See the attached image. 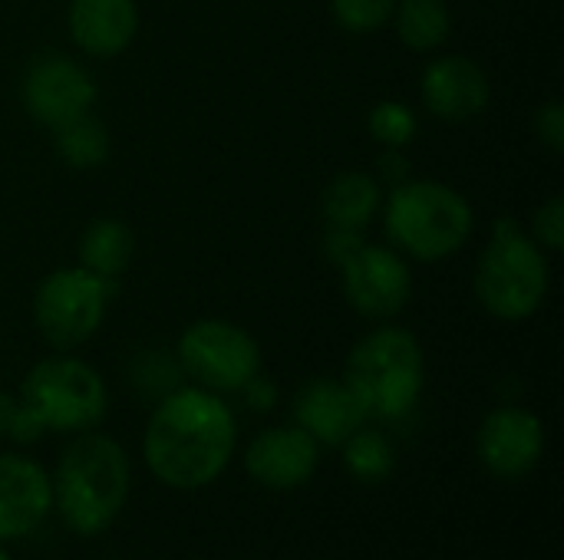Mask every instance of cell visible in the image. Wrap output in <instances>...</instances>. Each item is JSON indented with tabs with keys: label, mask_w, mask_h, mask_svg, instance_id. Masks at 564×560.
<instances>
[{
	"label": "cell",
	"mask_w": 564,
	"mask_h": 560,
	"mask_svg": "<svg viewBox=\"0 0 564 560\" xmlns=\"http://www.w3.org/2000/svg\"><path fill=\"white\" fill-rule=\"evenodd\" d=\"M116 281H102L86 267L53 271L33 297V320L43 340L56 350H73L86 343L106 314Z\"/></svg>",
	"instance_id": "52a82bcc"
},
{
	"label": "cell",
	"mask_w": 564,
	"mask_h": 560,
	"mask_svg": "<svg viewBox=\"0 0 564 560\" xmlns=\"http://www.w3.org/2000/svg\"><path fill=\"white\" fill-rule=\"evenodd\" d=\"M294 422L317 446H344L364 422V409L337 380H311L294 396Z\"/></svg>",
	"instance_id": "9a60e30c"
},
{
	"label": "cell",
	"mask_w": 564,
	"mask_h": 560,
	"mask_svg": "<svg viewBox=\"0 0 564 560\" xmlns=\"http://www.w3.org/2000/svg\"><path fill=\"white\" fill-rule=\"evenodd\" d=\"M135 254V238L119 218H96L79 238V267L102 281H116Z\"/></svg>",
	"instance_id": "ac0fdd59"
},
{
	"label": "cell",
	"mask_w": 564,
	"mask_h": 560,
	"mask_svg": "<svg viewBox=\"0 0 564 560\" xmlns=\"http://www.w3.org/2000/svg\"><path fill=\"white\" fill-rule=\"evenodd\" d=\"M66 20L73 43L99 59L119 56L139 30L135 0H73Z\"/></svg>",
	"instance_id": "2e32d148"
},
{
	"label": "cell",
	"mask_w": 564,
	"mask_h": 560,
	"mask_svg": "<svg viewBox=\"0 0 564 560\" xmlns=\"http://www.w3.org/2000/svg\"><path fill=\"white\" fill-rule=\"evenodd\" d=\"M340 449H344L347 472L354 479H360V482H383V479H390V472L397 465L393 446L377 429H364L360 426Z\"/></svg>",
	"instance_id": "44dd1931"
},
{
	"label": "cell",
	"mask_w": 564,
	"mask_h": 560,
	"mask_svg": "<svg viewBox=\"0 0 564 560\" xmlns=\"http://www.w3.org/2000/svg\"><path fill=\"white\" fill-rule=\"evenodd\" d=\"M0 560H10V554L3 551V545H0Z\"/></svg>",
	"instance_id": "f1b7e54d"
},
{
	"label": "cell",
	"mask_w": 564,
	"mask_h": 560,
	"mask_svg": "<svg viewBox=\"0 0 564 560\" xmlns=\"http://www.w3.org/2000/svg\"><path fill=\"white\" fill-rule=\"evenodd\" d=\"M245 393H248V403L258 406V409H268L274 403V386L264 383V380H258V376L245 386Z\"/></svg>",
	"instance_id": "4316f807"
},
{
	"label": "cell",
	"mask_w": 564,
	"mask_h": 560,
	"mask_svg": "<svg viewBox=\"0 0 564 560\" xmlns=\"http://www.w3.org/2000/svg\"><path fill=\"white\" fill-rule=\"evenodd\" d=\"M13 409H17V403H13L7 393H0V439H3V436H7V429H10Z\"/></svg>",
	"instance_id": "83f0119b"
},
{
	"label": "cell",
	"mask_w": 564,
	"mask_h": 560,
	"mask_svg": "<svg viewBox=\"0 0 564 560\" xmlns=\"http://www.w3.org/2000/svg\"><path fill=\"white\" fill-rule=\"evenodd\" d=\"M344 297L367 320H390L403 314L413 297V274L400 251L383 244H357L340 261Z\"/></svg>",
	"instance_id": "9c48e42d"
},
{
	"label": "cell",
	"mask_w": 564,
	"mask_h": 560,
	"mask_svg": "<svg viewBox=\"0 0 564 560\" xmlns=\"http://www.w3.org/2000/svg\"><path fill=\"white\" fill-rule=\"evenodd\" d=\"M321 462V446L301 426L264 429L245 452L248 475L274 492H291L311 482Z\"/></svg>",
	"instance_id": "7c38bea8"
},
{
	"label": "cell",
	"mask_w": 564,
	"mask_h": 560,
	"mask_svg": "<svg viewBox=\"0 0 564 560\" xmlns=\"http://www.w3.org/2000/svg\"><path fill=\"white\" fill-rule=\"evenodd\" d=\"M420 89H423V106L446 122L476 119L489 106V96H492L486 69L476 59L459 56V53L433 59L423 69Z\"/></svg>",
	"instance_id": "4fadbf2b"
},
{
	"label": "cell",
	"mask_w": 564,
	"mask_h": 560,
	"mask_svg": "<svg viewBox=\"0 0 564 560\" xmlns=\"http://www.w3.org/2000/svg\"><path fill=\"white\" fill-rule=\"evenodd\" d=\"M53 485V505L76 535H102L122 512L129 495V455L102 436L86 432L59 455Z\"/></svg>",
	"instance_id": "7a4b0ae2"
},
{
	"label": "cell",
	"mask_w": 564,
	"mask_h": 560,
	"mask_svg": "<svg viewBox=\"0 0 564 560\" xmlns=\"http://www.w3.org/2000/svg\"><path fill=\"white\" fill-rule=\"evenodd\" d=\"M423 347L403 327L367 333L344 363V386L367 419H400L423 393Z\"/></svg>",
	"instance_id": "3957f363"
},
{
	"label": "cell",
	"mask_w": 564,
	"mask_h": 560,
	"mask_svg": "<svg viewBox=\"0 0 564 560\" xmlns=\"http://www.w3.org/2000/svg\"><path fill=\"white\" fill-rule=\"evenodd\" d=\"M549 294L545 248L535 244L512 218H499L492 241L476 267V297L496 320H529Z\"/></svg>",
	"instance_id": "5b68a950"
},
{
	"label": "cell",
	"mask_w": 564,
	"mask_h": 560,
	"mask_svg": "<svg viewBox=\"0 0 564 560\" xmlns=\"http://www.w3.org/2000/svg\"><path fill=\"white\" fill-rule=\"evenodd\" d=\"M330 10L337 17V23L350 33H373L380 30L393 10L397 0H330Z\"/></svg>",
	"instance_id": "603a6c76"
},
{
	"label": "cell",
	"mask_w": 564,
	"mask_h": 560,
	"mask_svg": "<svg viewBox=\"0 0 564 560\" xmlns=\"http://www.w3.org/2000/svg\"><path fill=\"white\" fill-rule=\"evenodd\" d=\"M178 366L208 393H241L261 373V350L228 320H198L178 340Z\"/></svg>",
	"instance_id": "ba28073f"
},
{
	"label": "cell",
	"mask_w": 564,
	"mask_h": 560,
	"mask_svg": "<svg viewBox=\"0 0 564 560\" xmlns=\"http://www.w3.org/2000/svg\"><path fill=\"white\" fill-rule=\"evenodd\" d=\"M532 238L539 248H549V251H562L564 244V198L555 195L549 198L535 218H532Z\"/></svg>",
	"instance_id": "cb8c5ba5"
},
{
	"label": "cell",
	"mask_w": 564,
	"mask_h": 560,
	"mask_svg": "<svg viewBox=\"0 0 564 560\" xmlns=\"http://www.w3.org/2000/svg\"><path fill=\"white\" fill-rule=\"evenodd\" d=\"M535 132L539 139L552 149V152H562L564 149V106L562 99H549L539 116H535Z\"/></svg>",
	"instance_id": "d4e9b609"
},
{
	"label": "cell",
	"mask_w": 564,
	"mask_h": 560,
	"mask_svg": "<svg viewBox=\"0 0 564 560\" xmlns=\"http://www.w3.org/2000/svg\"><path fill=\"white\" fill-rule=\"evenodd\" d=\"M96 102V83L93 76L63 53H43L30 63L23 76V106L26 112L56 129L66 119L89 112Z\"/></svg>",
	"instance_id": "30bf717a"
},
{
	"label": "cell",
	"mask_w": 564,
	"mask_h": 560,
	"mask_svg": "<svg viewBox=\"0 0 564 560\" xmlns=\"http://www.w3.org/2000/svg\"><path fill=\"white\" fill-rule=\"evenodd\" d=\"M53 145L69 168H99L109 158V129L93 112H79L53 129Z\"/></svg>",
	"instance_id": "ffe728a7"
},
{
	"label": "cell",
	"mask_w": 564,
	"mask_h": 560,
	"mask_svg": "<svg viewBox=\"0 0 564 560\" xmlns=\"http://www.w3.org/2000/svg\"><path fill=\"white\" fill-rule=\"evenodd\" d=\"M397 152H400V149H390V155L380 158V175H383L387 182H393V185L406 182V175H410V165H406Z\"/></svg>",
	"instance_id": "484cf974"
},
{
	"label": "cell",
	"mask_w": 564,
	"mask_h": 560,
	"mask_svg": "<svg viewBox=\"0 0 564 560\" xmlns=\"http://www.w3.org/2000/svg\"><path fill=\"white\" fill-rule=\"evenodd\" d=\"M17 406H23L43 432H86L106 416L109 396L89 363L50 356L26 373Z\"/></svg>",
	"instance_id": "8992f818"
},
{
	"label": "cell",
	"mask_w": 564,
	"mask_h": 560,
	"mask_svg": "<svg viewBox=\"0 0 564 560\" xmlns=\"http://www.w3.org/2000/svg\"><path fill=\"white\" fill-rule=\"evenodd\" d=\"M387 238L416 261H443L456 254L476 228L473 205L449 185L406 178L393 185L383 211Z\"/></svg>",
	"instance_id": "277c9868"
},
{
	"label": "cell",
	"mask_w": 564,
	"mask_h": 560,
	"mask_svg": "<svg viewBox=\"0 0 564 560\" xmlns=\"http://www.w3.org/2000/svg\"><path fill=\"white\" fill-rule=\"evenodd\" d=\"M370 135L387 145V149H406L416 135V112L406 106V102H397V99H387V102H377L370 109Z\"/></svg>",
	"instance_id": "7402d4cb"
},
{
	"label": "cell",
	"mask_w": 564,
	"mask_h": 560,
	"mask_svg": "<svg viewBox=\"0 0 564 560\" xmlns=\"http://www.w3.org/2000/svg\"><path fill=\"white\" fill-rule=\"evenodd\" d=\"M476 452L482 465L499 479L529 475L545 452V426L535 413L519 406H502L486 416L476 436Z\"/></svg>",
	"instance_id": "8fae6325"
},
{
	"label": "cell",
	"mask_w": 564,
	"mask_h": 560,
	"mask_svg": "<svg viewBox=\"0 0 564 560\" xmlns=\"http://www.w3.org/2000/svg\"><path fill=\"white\" fill-rule=\"evenodd\" d=\"M238 426L228 403L202 386H178L159 399L142 452L149 472L175 488L195 492L212 485L235 455Z\"/></svg>",
	"instance_id": "6da1fadb"
},
{
	"label": "cell",
	"mask_w": 564,
	"mask_h": 560,
	"mask_svg": "<svg viewBox=\"0 0 564 560\" xmlns=\"http://www.w3.org/2000/svg\"><path fill=\"white\" fill-rule=\"evenodd\" d=\"M53 508L50 475L23 455H0V541L23 538L43 525Z\"/></svg>",
	"instance_id": "5bb4252c"
},
{
	"label": "cell",
	"mask_w": 564,
	"mask_h": 560,
	"mask_svg": "<svg viewBox=\"0 0 564 560\" xmlns=\"http://www.w3.org/2000/svg\"><path fill=\"white\" fill-rule=\"evenodd\" d=\"M380 211V182L367 172H340L324 191V218L334 234H360Z\"/></svg>",
	"instance_id": "e0dca14e"
},
{
	"label": "cell",
	"mask_w": 564,
	"mask_h": 560,
	"mask_svg": "<svg viewBox=\"0 0 564 560\" xmlns=\"http://www.w3.org/2000/svg\"><path fill=\"white\" fill-rule=\"evenodd\" d=\"M393 20L397 36L416 53H433L449 40L453 30V13L446 0H397Z\"/></svg>",
	"instance_id": "d6986e66"
}]
</instances>
